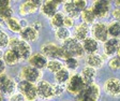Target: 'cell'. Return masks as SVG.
<instances>
[{
    "label": "cell",
    "mask_w": 120,
    "mask_h": 101,
    "mask_svg": "<svg viewBox=\"0 0 120 101\" xmlns=\"http://www.w3.org/2000/svg\"><path fill=\"white\" fill-rule=\"evenodd\" d=\"M60 48H61V54H60L61 60H64L69 57H74L76 59H79L82 58L85 55L82 43L76 39H74L73 37L62 42V44L60 45Z\"/></svg>",
    "instance_id": "cell-1"
},
{
    "label": "cell",
    "mask_w": 120,
    "mask_h": 101,
    "mask_svg": "<svg viewBox=\"0 0 120 101\" xmlns=\"http://www.w3.org/2000/svg\"><path fill=\"white\" fill-rule=\"evenodd\" d=\"M8 48H11L17 54V56L19 57L20 61H28L29 57L32 55V47L28 42L22 40L18 35H13L10 37L9 40V45Z\"/></svg>",
    "instance_id": "cell-2"
},
{
    "label": "cell",
    "mask_w": 120,
    "mask_h": 101,
    "mask_svg": "<svg viewBox=\"0 0 120 101\" xmlns=\"http://www.w3.org/2000/svg\"><path fill=\"white\" fill-rule=\"evenodd\" d=\"M17 91V82L15 78L5 72L0 75V93L3 98H10Z\"/></svg>",
    "instance_id": "cell-3"
},
{
    "label": "cell",
    "mask_w": 120,
    "mask_h": 101,
    "mask_svg": "<svg viewBox=\"0 0 120 101\" xmlns=\"http://www.w3.org/2000/svg\"><path fill=\"white\" fill-rule=\"evenodd\" d=\"M100 97V88L97 84L86 85L79 93L75 96V101H97Z\"/></svg>",
    "instance_id": "cell-4"
},
{
    "label": "cell",
    "mask_w": 120,
    "mask_h": 101,
    "mask_svg": "<svg viewBox=\"0 0 120 101\" xmlns=\"http://www.w3.org/2000/svg\"><path fill=\"white\" fill-rule=\"evenodd\" d=\"M18 76H19V78L22 80V81L37 84L38 82H40L41 80H42L43 73L41 70H38V69L27 65V66L22 67V69H20V71H19V75Z\"/></svg>",
    "instance_id": "cell-5"
},
{
    "label": "cell",
    "mask_w": 120,
    "mask_h": 101,
    "mask_svg": "<svg viewBox=\"0 0 120 101\" xmlns=\"http://www.w3.org/2000/svg\"><path fill=\"white\" fill-rule=\"evenodd\" d=\"M17 90L24 96L26 101H37L38 100V93H37V86H35V84L19 80L17 82Z\"/></svg>",
    "instance_id": "cell-6"
},
{
    "label": "cell",
    "mask_w": 120,
    "mask_h": 101,
    "mask_svg": "<svg viewBox=\"0 0 120 101\" xmlns=\"http://www.w3.org/2000/svg\"><path fill=\"white\" fill-rule=\"evenodd\" d=\"M85 86L86 84L84 83L82 76L78 73H74L70 76L69 81L65 83V91H68L73 96H76L77 93H79L82 90Z\"/></svg>",
    "instance_id": "cell-7"
},
{
    "label": "cell",
    "mask_w": 120,
    "mask_h": 101,
    "mask_svg": "<svg viewBox=\"0 0 120 101\" xmlns=\"http://www.w3.org/2000/svg\"><path fill=\"white\" fill-rule=\"evenodd\" d=\"M37 86V93L38 98L42 100H48L55 97V90H54V84L46 80H41L35 84Z\"/></svg>",
    "instance_id": "cell-8"
},
{
    "label": "cell",
    "mask_w": 120,
    "mask_h": 101,
    "mask_svg": "<svg viewBox=\"0 0 120 101\" xmlns=\"http://www.w3.org/2000/svg\"><path fill=\"white\" fill-rule=\"evenodd\" d=\"M41 54L44 57L50 60V59H60V54H61V48L60 45H58L55 42H46L41 45Z\"/></svg>",
    "instance_id": "cell-9"
},
{
    "label": "cell",
    "mask_w": 120,
    "mask_h": 101,
    "mask_svg": "<svg viewBox=\"0 0 120 101\" xmlns=\"http://www.w3.org/2000/svg\"><path fill=\"white\" fill-rule=\"evenodd\" d=\"M62 3L61 1H52V0H47L41 3L40 7V13L44 17L52 18L57 12H59V4Z\"/></svg>",
    "instance_id": "cell-10"
},
{
    "label": "cell",
    "mask_w": 120,
    "mask_h": 101,
    "mask_svg": "<svg viewBox=\"0 0 120 101\" xmlns=\"http://www.w3.org/2000/svg\"><path fill=\"white\" fill-rule=\"evenodd\" d=\"M41 1H35V0H29L25 2L20 3L19 8H18V14L20 16H29L37 13L40 10Z\"/></svg>",
    "instance_id": "cell-11"
},
{
    "label": "cell",
    "mask_w": 120,
    "mask_h": 101,
    "mask_svg": "<svg viewBox=\"0 0 120 101\" xmlns=\"http://www.w3.org/2000/svg\"><path fill=\"white\" fill-rule=\"evenodd\" d=\"M91 33L93 39L100 42H106L108 40V30L107 26L104 23H95L91 27Z\"/></svg>",
    "instance_id": "cell-12"
},
{
    "label": "cell",
    "mask_w": 120,
    "mask_h": 101,
    "mask_svg": "<svg viewBox=\"0 0 120 101\" xmlns=\"http://www.w3.org/2000/svg\"><path fill=\"white\" fill-rule=\"evenodd\" d=\"M109 4H110L109 1H102V0L94 1V2L92 3L91 10H92L93 14L95 15V17H99V18L106 17L110 11Z\"/></svg>",
    "instance_id": "cell-13"
},
{
    "label": "cell",
    "mask_w": 120,
    "mask_h": 101,
    "mask_svg": "<svg viewBox=\"0 0 120 101\" xmlns=\"http://www.w3.org/2000/svg\"><path fill=\"white\" fill-rule=\"evenodd\" d=\"M22 40L26 41V42H28L30 44V43L32 42H37L38 40H39V37H40V32L38 30H35L33 27H31V26H27L26 28H24V29H22V31H20L19 35H18Z\"/></svg>",
    "instance_id": "cell-14"
},
{
    "label": "cell",
    "mask_w": 120,
    "mask_h": 101,
    "mask_svg": "<svg viewBox=\"0 0 120 101\" xmlns=\"http://www.w3.org/2000/svg\"><path fill=\"white\" fill-rule=\"evenodd\" d=\"M105 93L112 97H120V80L109 78L104 84Z\"/></svg>",
    "instance_id": "cell-15"
},
{
    "label": "cell",
    "mask_w": 120,
    "mask_h": 101,
    "mask_svg": "<svg viewBox=\"0 0 120 101\" xmlns=\"http://www.w3.org/2000/svg\"><path fill=\"white\" fill-rule=\"evenodd\" d=\"M48 59L42 55L41 53H34L29 57L28 59V63L29 66L33 67V68L38 69V70L42 71L43 69H46V65H47Z\"/></svg>",
    "instance_id": "cell-16"
},
{
    "label": "cell",
    "mask_w": 120,
    "mask_h": 101,
    "mask_svg": "<svg viewBox=\"0 0 120 101\" xmlns=\"http://www.w3.org/2000/svg\"><path fill=\"white\" fill-rule=\"evenodd\" d=\"M62 8H63L62 13L65 16H68V17H71L73 19H75V18L80 16L82 11L78 9L75 1H65V2H63Z\"/></svg>",
    "instance_id": "cell-17"
},
{
    "label": "cell",
    "mask_w": 120,
    "mask_h": 101,
    "mask_svg": "<svg viewBox=\"0 0 120 101\" xmlns=\"http://www.w3.org/2000/svg\"><path fill=\"white\" fill-rule=\"evenodd\" d=\"M2 60L4 61L7 67H15L17 66L18 63L22 62L19 57L17 56V54L15 53L13 50H11V48H7V50H3Z\"/></svg>",
    "instance_id": "cell-18"
},
{
    "label": "cell",
    "mask_w": 120,
    "mask_h": 101,
    "mask_svg": "<svg viewBox=\"0 0 120 101\" xmlns=\"http://www.w3.org/2000/svg\"><path fill=\"white\" fill-rule=\"evenodd\" d=\"M89 26L86 25L84 23H80L74 27V31H73V38L76 39L77 41H84L85 39L88 38L89 35Z\"/></svg>",
    "instance_id": "cell-19"
},
{
    "label": "cell",
    "mask_w": 120,
    "mask_h": 101,
    "mask_svg": "<svg viewBox=\"0 0 120 101\" xmlns=\"http://www.w3.org/2000/svg\"><path fill=\"white\" fill-rule=\"evenodd\" d=\"M4 27L8 30H10L12 33H14L15 35H19L20 31H22V26H20V18L18 17H13L9 18L4 22Z\"/></svg>",
    "instance_id": "cell-20"
},
{
    "label": "cell",
    "mask_w": 120,
    "mask_h": 101,
    "mask_svg": "<svg viewBox=\"0 0 120 101\" xmlns=\"http://www.w3.org/2000/svg\"><path fill=\"white\" fill-rule=\"evenodd\" d=\"M85 61H86V65H87L88 67H91V68L95 69V70H97L98 68H101V67L103 66V63H104L103 57L97 53L89 54L88 56H86Z\"/></svg>",
    "instance_id": "cell-21"
},
{
    "label": "cell",
    "mask_w": 120,
    "mask_h": 101,
    "mask_svg": "<svg viewBox=\"0 0 120 101\" xmlns=\"http://www.w3.org/2000/svg\"><path fill=\"white\" fill-rule=\"evenodd\" d=\"M79 75L82 76V81L86 85H89V84H92L94 82V78H95V75H97V70L91 67H84L80 71Z\"/></svg>",
    "instance_id": "cell-22"
},
{
    "label": "cell",
    "mask_w": 120,
    "mask_h": 101,
    "mask_svg": "<svg viewBox=\"0 0 120 101\" xmlns=\"http://www.w3.org/2000/svg\"><path fill=\"white\" fill-rule=\"evenodd\" d=\"M120 47V40L119 39L112 38L107 40L104 44V53L107 56H112L118 52Z\"/></svg>",
    "instance_id": "cell-23"
},
{
    "label": "cell",
    "mask_w": 120,
    "mask_h": 101,
    "mask_svg": "<svg viewBox=\"0 0 120 101\" xmlns=\"http://www.w3.org/2000/svg\"><path fill=\"white\" fill-rule=\"evenodd\" d=\"M82 48H84V52L89 54H94L98 52L99 50V43L97 40H94L93 38H87L82 41Z\"/></svg>",
    "instance_id": "cell-24"
},
{
    "label": "cell",
    "mask_w": 120,
    "mask_h": 101,
    "mask_svg": "<svg viewBox=\"0 0 120 101\" xmlns=\"http://www.w3.org/2000/svg\"><path fill=\"white\" fill-rule=\"evenodd\" d=\"M71 76L70 71L67 68L63 67L61 70H59L56 74H54V80H55V84H60V85H65L69 78Z\"/></svg>",
    "instance_id": "cell-25"
},
{
    "label": "cell",
    "mask_w": 120,
    "mask_h": 101,
    "mask_svg": "<svg viewBox=\"0 0 120 101\" xmlns=\"http://www.w3.org/2000/svg\"><path fill=\"white\" fill-rule=\"evenodd\" d=\"M64 14H63L61 11L57 12L55 15L52 16V18H49V25L52 28L54 29H58L60 27H63V24H64Z\"/></svg>",
    "instance_id": "cell-26"
},
{
    "label": "cell",
    "mask_w": 120,
    "mask_h": 101,
    "mask_svg": "<svg viewBox=\"0 0 120 101\" xmlns=\"http://www.w3.org/2000/svg\"><path fill=\"white\" fill-rule=\"evenodd\" d=\"M63 67H64L63 62L61 60H59V59H50V60L47 61V65H46V69L52 74H56Z\"/></svg>",
    "instance_id": "cell-27"
},
{
    "label": "cell",
    "mask_w": 120,
    "mask_h": 101,
    "mask_svg": "<svg viewBox=\"0 0 120 101\" xmlns=\"http://www.w3.org/2000/svg\"><path fill=\"white\" fill-rule=\"evenodd\" d=\"M55 38L62 43L69 38H71V31L65 27H60L55 30Z\"/></svg>",
    "instance_id": "cell-28"
},
{
    "label": "cell",
    "mask_w": 120,
    "mask_h": 101,
    "mask_svg": "<svg viewBox=\"0 0 120 101\" xmlns=\"http://www.w3.org/2000/svg\"><path fill=\"white\" fill-rule=\"evenodd\" d=\"M80 17L82 19V23L86 24V25L94 24V20L97 18L91 9H85V10L80 13Z\"/></svg>",
    "instance_id": "cell-29"
},
{
    "label": "cell",
    "mask_w": 120,
    "mask_h": 101,
    "mask_svg": "<svg viewBox=\"0 0 120 101\" xmlns=\"http://www.w3.org/2000/svg\"><path fill=\"white\" fill-rule=\"evenodd\" d=\"M107 30H108V35H112V38L118 39V37H120V22L114 20L109 25L107 26Z\"/></svg>",
    "instance_id": "cell-30"
},
{
    "label": "cell",
    "mask_w": 120,
    "mask_h": 101,
    "mask_svg": "<svg viewBox=\"0 0 120 101\" xmlns=\"http://www.w3.org/2000/svg\"><path fill=\"white\" fill-rule=\"evenodd\" d=\"M63 66L69 71H75L79 67V60L74 57H69V58L63 60Z\"/></svg>",
    "instance_id": "cell-31"
},
{
    "label": "cell",
    "mask_w": 120,
    "mask_h": 101,
    "mask_svg": "<svg viewBox=\"0 0 120 101\" xmlns=\"http://www.w3.org/2000/svg\"><path fill=\"white\" fill-rule=\"evenodd\" d=\"M14 16V10H13L12 5L10 7H4V8H0V20L5 22L7 19Z\"/></svg>",
    "instance_id": "cell-32"
},
{
    "label": "cell",
    "mask_w": 120,
    "mask_h": 101,
    "mask_svg": "<svg viewBox=\"0 0 120 101\" xmlns=\"http://www.w3.org/2000/svg\"><path fill=\"white\" fill-rule=\"evenodd\" d=\"M9 40H10V35L4 29H0V50H4V48H8L9 45Z\"/></svg>",
    "instance_id": "cell-33"
},
{
    "label": "cell",
    "mask_w": 120,
    "mask_h": 101,
    "mask_svg": "<svg viewBox=\"0 0 120 101\" xmlns=\"http://www.w3.org/2000/svg\"><path fill=\"white\" fill-rule=\"evenodd\" d=\"M108 66H109V68L112 69V70H119L120 69V59L118 58V57H114V58H112L109 60V62H108Z\"/></svg>",
    "instance_id": "cell-34"
},
{
    "label": "cell",
    "mask_w": 120,
    "mask_h": 101,
    "mask_svg": "<svg viewBox=\"0 0 120 101\" xmlns=\"http://www.w3.org/2000/svg\"><path fill=\"white\" fill-rule=\"evenodd\" d=\"M54 90H55V97L62 96L65 93V85H60V84H54Z\"/></svg>",
    "instance_id": "cell-35"
},
{
    "label": "cell",
    "mask_w": 120,
    "mask_h": 101,
    "mask_svg": "<svg viewBox=\"0 0 120 101\" xmlns=\"http://www.w3.org/2000/svg\"><path fill=\"white\" fill-rule=\"evenodd\" d=\"M8 99H9V101H26L25 98H24V96H22L19 91H16V93H13L12 96Z\"/></svg>",
    "instance_id": "cell-36"
},
{
    "label": "cell",
    "mask_w": 120,
    "mask_h": 101,
    "mask_svg": "<svg viewBox=\"0 0 120 101\" xmlns=\"http://www.w3.org/2000/svg\"><path fill=\"white\" fill-rule=\"evenodd\" d=\"M63 27L68 28V29L74 27V19L71 17H68V16H64V24H63Z\"/></svg>",
    "instance_id": "cell-37"
},
{
    "label": "cell",
    "mask_w": 120,
    "mask_h": 101,
    "mask_svg": "<svg viewBox=\"0 0 120 101\" xmlns=\"http://www.w3.org/2000/svg\"><path fill=\"white\" fill-rule=\"evenodd\" d=\"M30 26H31V27H33L35 30H38L39 32H40L41 29L43 28V25H42V23H41L40 20H35V22H33V23L30 24Z\"/></svg>",
    "instance_id": "cell-38"
},
{
    "label": "cell",
    "mask_w": 120,
    "mask_h": 101,
    "mask_svg": "<svg viewBox=\"0 0 120 101\" xmlns=\"http://www.w3.org/2000/svg\"><path fill=\"white\" fill-rule=\"evenodd\" d=\"M5 71H7V65L2 60V58H0V75L5 73Z\"/></svg>",
    "instance_id": "cell-39"
},
{
    "label": "cell",
    "mask_w": 120,
    "mask_h": 101,
    "mask_svg": "<svg viewBox=\"0 0 120 101\" xmlns=\"http://www.w3.org/2000/svg\"><path fill=\"white\" fill-rule=\"evenodd\" d=\"M112 17L115 18L117 22H120V8H117L112 12Z\"/></svg>",
    "instance_id": "cell-40"
},
{
    "label": "cell",
    "mask_w": 120,
    "mask_h": 101,
    "mask_svg": "<svg viewBox=\"0 0 120 101\" xmlns=\"http://www.w3.org/2000/svg\"><path fill=\"white\" fill-rule=\"evenodd\" d=\"M11 1L10 0H0V8H4V7H10Z\"/></svg>",
    "instance_id": "cell-41"
},
{
    "label": "cell",
    "mask_w": 120,
    "mask_h": 101,
    "mask_svg": "<svg viewBox=\"0 0 120 101\" xmlns=\"http://www.w3.org/2000/svg\"><path fill=\"white\" fill-rule=\"evenodd\" d=\"M2 55H3V50H0V58H2Z\"/></svg>",
    "instance_id": "cell-42"
},
{
    "label": "cell",
    "mask_w": 120,
    "mask_h": 101,
    "mask_svg": "<svg viewBox=\"0 0 120 101\" xmlns=\"http://www.w3.org/2000/svg\"><path fill=\"white\" fill-rule=\"evenodd\" d=\"M118 58L120 59V47H119V50H118Z\"/></svg>",
    "instance_id": "cell-43"
},
{
    "label": "cell",
    "mask_w": 120,
    "mask_h": 101,
    "mask_svg": "<svg viewBox=\"0 0 120 101\" xmlns=\"http://www.w3.org/2000/svg\"><path fill=\"white\" fill-rule=\"evenodd\" d=\"M0 101H3V97H2V95L0 93Z\"/></svg>",
    "instance_id": "cell-44"
},
{
    "label": "cell",
    "mask_w": 120,
    "mask_h": 101,
    "mask_svg": "<svg viewBox=\"0 0 120 101\" xmlns=\"http://www.w3.org/2000/svg\"><path fill=\"white\" fill-rule=\"evenodd\" d=\"M41 101H47V100H41Z\"/></svg>",
    "instance_id": "cell-45"
}]
</instances>
